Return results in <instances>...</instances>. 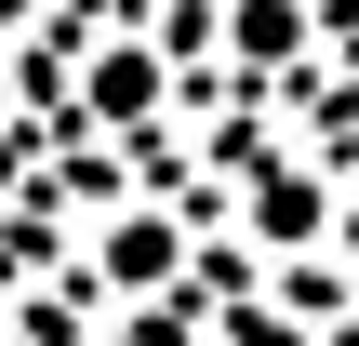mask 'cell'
<instances>
[{"label": "cell", "mask_w": 359, "mask_h": 346, "mask_svg": "<svg viewBox=\"0 0 359 346\" xmlns=\"http://www.w3.org/2000/svg\"><path fill=\"white\" fill-rule=\"evenodd\" d=\"M160 93H173V40H93V67H80L93 120H147Z\"/></svg>", "instance_id": "obj_1"}, {"label": "cell", "mask_w": 359, "mask_h": 346, "mask_svg": "<svg viewBox=\"0 0 359 346\" xmlns=\"http://www.w3.org/2000/svg\"><path fill=\"white\" fill-rule=\"evenodd\" d=\"M320 227H333V187H320L306 160H266V173H253V240H280V253H306Z\"/></svg>", "instance_id": "obj_2"}, {"label": "cell", "mask_w": 359, "mask_h": 346, "mask_svg": "<svg viewBox=\"0 0 359 346\" xmlns=\"http://www.w3.org/2000/svg\"><path fill=\"white\" fill-rule=\"evenodd\" d=\"M93 253H107V280H120V293H147V280H173V213H107V240H93Z\"/></svg>", "instance_id": "obj_3"}, {"label": "cell", "mask_w": 359, "mask_h": 346, "mask_svg": "<svg viewBox=\"0 0 359 346\" xmlns=\"http://www.w3.org/2000/svg\"><path fill=\"white\" fill-rule=\"evenodd\" d=\"M226 40H240V67H293L306 53V0H226Z\"/></svg>", "instance_id": "obj_4"}, {"label": "cell", "mask_w": 359, "mask_h": 346, "mask_svg": "<svg viewBox=\"0 0 359 346\" xmlns=\"http://www.w3.org/2000/svg\"><path fill=\"white\" fill-rule=\"evenodd\" d=\"M226 346H306L293 320H226Z\"/></svg>", "instance_id": "obj_5"}, {"label": "cell", "mask_w": 359, "mask_h": 346, "mask_svg": "<svg viewBox=\"0 0 359 346\" xmlns=\"http://www.w3.org/2000/svg\"><path fill=\"white\" fill-rule=\"evenodd\" d=\"M13 173H27V147H13V133H0V187H13Z\"/></svg>", "instance_id": "obj_6"}, {"label": "cell", "mask_w": 359, "mask_h": 346, "mask_svg": "<svg viewBox=\"0 0 359 346\" xmlns=\"http://www.w3.org/2000/svg\"><path fill=\"white\" fill-rule=\"evenodd\" d=\"M27 13H40V0H0V27H27Z\"/></svg>", "instance_id": "obj_7"}]
</instances>
